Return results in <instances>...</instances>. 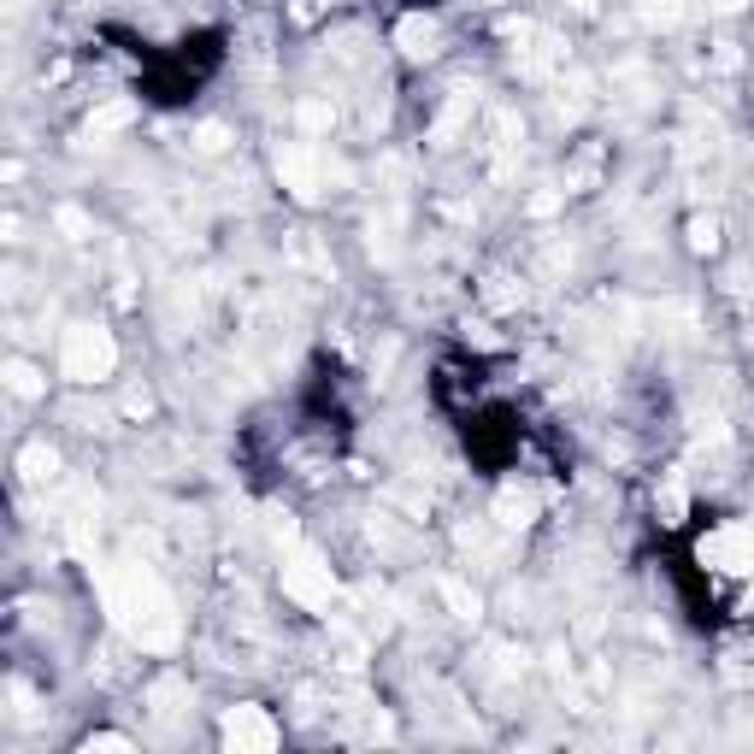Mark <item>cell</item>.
<instances>
[{"label":"cell","instance_id":"cell-8","mask_svg":"<svg viewBox=\"0 0 754 754\" xmlns=\"http://www.w3.org/2000/svg\"><path fill=\"white\" fill-rule=\"evenodd\" d=\"M471 112H478V89H455V94H448V106L437 112V124H430V142H455L460 130L471 124Z\"/></svg>","mask_w":754,"mask_h":754},{"label":"cell","instance_id":"cell-3","mask_svg":"<svg viewBox=\"0 0 754 754\" xmlns=\"http://www.w3.org/2000/svg\"><path fill=\"white\" fill-rule=\"evenodd\" d=\"M283 595L300 601L307 613H330V601H336V572L325 560H318L313 549H289V560H283Z\"/></svg>","mask_w":754,"mask_h":754},{"label":"cell","instance_id":"cell-10","mask_svg":"<svg viewBox=\"0 0 754 754\" xmlns=\"http://www.w3.org/2000/svg\"><path fill=\"white\" fill-rule=\"evenodd\" d=\"M437 595L448 601V613H455V619H466V625H478V619H483V595L471 590V583H460V578H437Z\"/></svg>","mask_w":754,"mask_h":754},{"label":"cell","instance_id":"cell-16","mask_svg":"<svg viewBox=\"0 0 754 754\" xmlns=\"http://www.w3.org/2000/svg\"><path fill=\"white\" fill-rule=\"evenodd\" d=\"M183 695H188V684H183V677H160V684L147 690V702H154V713H160V720H172Z\"/></svg>","mask_w":754,"mask_h":754},{"label":"cell","instance_id":"cell-4","mask_svg":"<svg viewBox=\"0 0 754 754\" xmlns=\"http://www.w3.org/2000/svg\"><path fill=\"white\" fill-rule=\"evenodd\" d=\"M702 566H713V572H725V578H748L754 572V524L737 519V524H720V531H707L702 537Z\"/></svg>","mask_w":754,"mask_h":754},{"label":"cell","instance_id":"cell-6","mask_svg":"<svg viewBox=\"0 0 754 754\" xmlns=\"http://www.w3.org/2000/svg\"><path fill=\"white\" fill-rule=\"evenodd\" d=\"M218 737H224V748H236V754H272L277 748V725H272L266 707H231Z\"/></svg>","mask_w":754,"mask_h":754},{"label":"cell","instance_id":"cell-2","mask_svg":"<svg viewBox=\"0 0 754 754\" xmlns=\"http://www.w3.org/2000/svg\"><path fill=\"white\" fill-rule=\"evenodd\" d=\"M112 366H119V343H112V330H101V325H65V336H60V371L71 377V384H101V377H112Z\"/></svg>","mask_w":754,"mask_h":754},{"label":"cell","instance_id":"cell-24","mask_svg":"<svg viewBox=\"0 0 754 754\" xmlns=\"http://www.w3.org/2000/svg\"><path fill=\"white\" fill-rule=\"evenodd\" d=\"M554 206H560V195H531V213H537V218L554 213Z\"/></svg>","mask_w":754,"mask_h":754},{"label":"cell","instance_id":"cell-7","mask_svg":"<svg viewBox=\"0 0 754 754\" xmlns=\"http://www.w3.org/2000/svg\"><path fill=\"white\" fill-rule=\"evenodd\" d=\"M395 48H401L407 60H437L442 24H437V18H425V12H407L401 24H395Z\"/></svg>","mask_w":754,"mask_h":754},{"label":"cell","instance_id":"cell-20","mask_svg":"<svg viewBox=\"0 0 754 754\" xmlns=\"http://www.w3.org/2000/svg\"><path fill=\"white\" fill-rule=\"evenodd\" d=\"M195 147H201V154H224V147H231V130H224V124H201Z\"/></svg>","mask_w":754,"mask_h":754},{"label":"cell","instance_id":"cell-1","mask_svg":"<svg viewBox=\"0 0 754 754\" xmlns=\"http://www.w3.org/2000/svg\"><path fill=\"white\" fill-rule=\"evenodd\" d=\"M101 601L112 613V625H119L136 649L147 654H172L183 643V619H177V601L165 595V583L147 572L136 560H119L101 572Z\"/></svg>","mask_w":754,"mask_h":754},{"label":"cell","instance_id":"cell-18","mask_svg":"<svg viewBox=\"0 0 754 754\" xmlns=\"http://www.w3.org/2000/svg\"><path fill=\"white\" fill-rule=\"evenodd\" d=\"M643 18L660 30H672V24H684V0H643Z\"/></svg>","mask_w":754,"mask_h":754},{"label":"cell","instance_id":"cell-15","mask_svg":"<svg viewBox=\"0 0 754 754\" xmlns=\"http://www.w3.org/2000/svg\"><path fill=\"white\" fill-rule=\"evenodd\" d=\"M130 119H136V106H130V101H106V106L89 119V136H112V130H124Z\"/></svg>","mask_w":754,"mask_h":754},{"label":"cell","instance_id":"cell-19","mask_svg":"<svg viewBox=\"0 0 754 754\" xmlns=\"http://www.w3.org/2000/svg\"><path fill=\"white\" fill-rule=\"evenodd\" d=\"M684 513H690L684 489H677V483H666V489H660V519H666V524H684Z\"/></svg>","mask_w":754,"mask_h":754},{"label":"cell","instance_id":"cell-14","mask_svg":"<svg viewBox=\"0 0 754 754\" xmlns=\"http://www.w3.org/2000/svg\"><path fill=\"white\" fill-rule=\"evenodd\" d=\"M395 231H401V218H395V213H384V218H371V236H366V248H371V259H395V248H401V242H395Z\"/></svg>","mask_w":754,"mask_h":754},{"label":"cell","instance_id":"cell-26","mask_svg":"<svg viewBox=\"0 0 754 754\" xmlns=\"http://www.w3.org/2000/svg\"><path fill=\"white\" fill-rule=\"evenodd\" d=\"M713 7H720V12H737V7H743V0H713Z\"/></svg>","mask_w":754,"mask_h":754},{"label":"cell","instance_id":"cell-25","mask_svg":"<svg viewBox=\"0 0 754 754\" xmlns=\"http://www.w3.org/2000/svg\"><path fill=\"white\" fill-rule=\"evenodd\" d=\"M566 7H572V12H595L601 0H566Z\"/></svg>","mask_w":754,"mask_h":754},{"label":"cell","instance_id":"cell-23","mask_svg":"<svg viewBox=\"0 0 754 754\" xmlns=\"http://www.w3.org/2000/svg\"><path fill=\"white\" fill-rule=\"evenodd\" d=\"M147 407H154V401H147L142 389H136V395H130V401H124V412H130V419H147Z\"/></svg>","mask_w":754,"mask_h":754},{"label":"cell","instance_id":"cell-5","mask_svg":"<svg viewBox=\"0 0 754 754\" xmlns=\"http://www.w3.org/2000/svg\"><path fill=\"white\" fill-rule=\"evenodd\" d=\"M277 177H283V188H289L295 201H318V195H325L330 165H325V154H318V147H307V142H283V147H277Z\"/></svg>","mask_w":754,"mask_h":754},{"label":"cell","instance_id":"cell-11","mask_svg":"<svg viewBox=\"0 0 754 754\" xmlns=\"http://www.w3.org/2000/svg\"><path fill=\"white\" fill-rule=\"evenodd\" d=\"M18 471H24V483H35V489H42V483H53V478H60V455H53L48 442H30L24 455H18Z\"/></svg>","mask_w":754,"mask_h":754},{"label":"cell","instance_id":"cell-9","mask_svg":"<svg viewBox=\"0 0 754 754\" xmlns=\"http://www.w3.org/2000/svg\"><path fill=\"white\" fill-rule=\"evenodd\" d=\"M496 524H501V531H524V524H537V496H531V489L507 483L496 496Z\"/></svg>","mask_w":754,"mask_h":754},{"label":"cell","instance_id":"cell-13","mask_svg":"<svg viewBox=\"0 0 754 754\" xmlns=\"http://www.w3.org/2000/svg\"><path fill=\"white\" fill-rule=\"evenodd\" d=\"M295 124L307 130V136H330V130H336V106L330 101H300L295 106Z\"/></svg>","mask_w":754,"mask_h":754},{"label":"cell","instance_id":"cell-22","mask_svg":"<svg viewBox=\"0 0 754 754\" xmlns=\"http://www.w3.org/2000/svg\"><path fill=\"white\" fill-rule=\"evenodd\" d=\"M83 748H89V754H94V748H130V737H112V731H101V737H89Z\"/></svg>","mask_w":754,"mask_h":754},{"label":"cell","instance_id":"cell-21","mask_svg":"<svg viewBox=\"0 0 754 754\" xmlns=\"http://www.w3.org/2000/svg\"><path fill=\"white\" fill-rule=\"evenodd\" d=\"M53 224H60V231H65L71 242H83V236H89V218L78 213V206H60V213H53Z\"/></svg>","mask_w":754,"mask_h":754},{"label":"cell","instance_id":"cell-12","mask_svg":"<svg viewBox=\"0 0 754 754\" xmlns=\"http://www.w3.org/2000/svg\"><path fill=\"white\" fill-rule=\"evenodd\" d=\"M7 389L18 395V401H35V395H48V377L30 360H7Z\"/></svg>","mask_w":754,"mask_h":754},{"label":"cell","instance_id":"cell-17","mask_svg":"<svg viewBox=\"0 0 754 754\" xmlns=\"http://www.w3.org/2000/svg\"><path fill=\"white\" fill-rule=\"evenodd\" d=\"M690 248H695V254H713V248H720V218H713V213L690 218Z\"/></svg>","mask_w":754,"mask_h":754}]
</instances>
